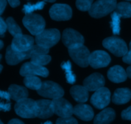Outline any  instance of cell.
Listing matches in <instances>:
<instances>
[{
	"label": "cell",
	"instance_id": "17",
	"mask_svg": "<svg viewBox=\"0 0 131 124\" xmlns=\"http://www.w3.org/2000/svg\"><path fill=\"white\" fill-rule=\"evenodd\" d=\"M74 114L84 121H90L94 117L93 109L88 104H79L74 108Z\"/></svg>",
	"mask_w": 131,
	"mask_h": 124
},
{
	"label": "cell",
	"instance_id": "1",
	"mask_svg": "<svg viewBox=\"0 0 131 124\" xmlns=\"http://www.w3.org/2000/svg\"><path fill=\"white\" fill-rule=\"evenodd\" d=\"M14 109L16 114L22 118H33L37 117V103L33 99L26 98L17 102Z\"/></svg>",
	"mask_w": 131,
	"mask_h": 124
},
{
	"label": "cell",
	"instance_id": "23",
	"mask_svg": "<svg viewBox=\"0 0 131 124\" xmlns=\"http://www.w3.org/2000/svg\"><path fill=\"white\" fill-rule=\"evenodd\" d=\"M72 97L78 103H85L88 99V90L84 86L74 85L70 90Z\"/></svg>",
	"mask_w": 131,
	"mask_h": 124
},
{
	"label": "cell",
	"instance_id": "48",
	"mask_svg": "<svg viewBox=\"0 0 131 124\" xmlns=\"http://www.w3.org/2000/svg\"><path fill=\"white\" fill-rule=\"evenodd\" d=\"M0 124H3V123L2 121H1V122H0Z\"/></svg>",
	"mask_w": 131,
	"mask_h": 124
},
{
	"label": "cell",
	"instance_id": "39",
	"mask_svg": "<svg viewBox=\"0 0 131 124\" xmlns=\"http://www.w3.org/2000/svg\"><path fill=\"white\" fill-rule=\"evenodd\" d=\"M1 98H3V99H5L6 100H7L8 101H10V94H9L8 92H4L1 90Z\"/></svg>",
	"mask_w": 131,
	"mask_h": 124
},
{
	"label": "cell",
	"instance_id": "47",
	"mask_svg": "<svg viewBox=\"0 0 131 124\" xmlns=\"http://www.w3.org/2000/svg\"><path fill=\"white\" fill-rule=\"evenodd\" d=\"M129 47H130V49H131V41H130V43H129Z\"/></svg>",
	"mask_w": 131,
	"mask_h": 124
},
{
	"label": "cell",
	"instance_id": "3",
	"mask_svg": "<svg viewBox=\"0 0 131 124\" xmlns=\"http://www.w3.org/2000/svg\"><path fill=\"white\" fill-rule=\"evenodd\" d=\"M60 33L58 29H47L35 37V42L38 45L49 49L60 41Z\"/></svg>",
	"mask_w": 131,
	"mask_h": 124
},
{
	"label": "cell",
	"instance_id": "25",
	"mask_svg": "<svg viewBox=\"0 0 131 124\" xmlns=\"http://www.w3.org/2000/svg\"><path fill=\"white\" fill-rule=\"evenodd\" d=\"M24 84L29 89L38 90L41 88L42 82L37 76H27L24 79Z\"/></svg>",
	"mask_w": 131,
	"mask_h": 124
},
{
	"label": "cell",
	"instance_id": "18",
	"mask_svg": "<svg viewBox=\"0 0 131 124\" xmlns=\"http://www.w3.org/2000/svg\"><path fill=\"white\" fill-rule=\"evenodd\" d=\"M107 77L114 83L124 82L127 78V72L122 66L116 65L113 66L107 71Z\"/></svg>",
	"mask_w": 131,
	"mask_h": 124
},
{
	"label": "cell",
	"instance_id": "34",
	"mask_svg": "<svg viewBox=\"0 0 131 124\" xmlns=\"http://www.w3.org/2000/svg\"><path fill=\"white\" fill-rule=\"evenodd\" d=\"M122 118L125 120H131V106L122 112Z\"/></svg>",
	"mask_w": 131,
	"mask_h": 124
},
{
	"label": "cell",
	"instance_id": "38",
	"mask_svg": "<svg viewBox=\"0 0 131 124\" xmlns=\"http://www.w3.org/2000/svg\"><path fill=\"white\" fill-rule=\"evenodd\" d=\"M8 2L9 5H10L12 8H15L20 5V1H17V0H14V1L9 0V1H8Z\"/></svg>",
	"mask_w": 131,
	"mask_h": 124
},
{
	"label": "cell",
	"instance_id": "22",
	"mask_svg": "<svg viewBox=\"0 0 131 124\" xmlns=\"http://www.w3.org/2000/svg\"><path fill=\"white\" fill-rule=\"evenodd\" d=\"M116 114L112 108H106L99 113L94 119V124H110L115 120Z\"/></svg>",
	"mask_w": 131,
	"mask_h": 124
},
{
	"label": "cell",
	"instance_id": "45",
	"mask_svg": "<svg viewBox=\"0 0 131 124\" xmlns=\"http://www.w3.org/2000/svg\"><path fill=\"white\" fill-rule=\"evenodd\" d=\"M0 67H1V69H0V72H1L3 70V66L2 65H0Z\"/></svg>",
	"mask_w": 131,
	"mask_h": 124
},
{
	"label": "cell",
	"instance_id": "35",
	"mask_svg": "<svg viewBox=\"0 0 131 124\" xmlns=\"http://www.w3.org/2000/svg\"><path fill=\"white\" fill-rule=\"evenodd\" d=\"M0 27H1V29H0V32H1V37L3 36L4 33L6 32V29H8L7 28V24L4 21L2 17L0 18Z\"/></svg>",
	"mask_w": 131,
	"mask_h": 124
},
{
	"label": "cell",
	"instance_id": "31",
	"mask_svg": "<svg viewBox=\"0 0 131 124\" xmlns=\"http://www.w3.org/2000/svg\"><path fill=\"white\" fill-rule=\"evenodd\" d=\"M45 5L44 1H40V2H38L37 3L32 5L31 3H28L24 6L23 8V12L25 13L26 14H29L31 13L35 10H42L43 8Z\"/></svg>",
	"mask_w": 131,
	"mask_h": 124
},
{
	"label": "cell",
	"instance_id": "7",
	"mask_svg": "<svg viewBox=\"0 0 131 124\" xmlns=\"http://www.w3.org/2000/svg\"><path fill=\"white\" fill-rule=\"evenodd\" d=\"M62 42L69 49L83 45L84 39L79 32L71 28H67L63 32Z\"/></svg>",
	"mask_w": 131,
	"mask_h": 124
},
{
	"label": "cell",
	"instance_id": "4",
	"mask_svg": "<svg viewBox=\"0 0 131 124\" xmlns=\"http://www.w3.org/2000/svg\"><path fill=\"white\" fill-rule=\"evenodd\" d=\"M102 45L104 48L116 57H124L128 52L126 43L118 37L112 36L106 38L102 42Z\"/></svg>",
	"mask_w": 131,
	"mask_h": 124
},
{
	"label": "cell",
	"instance_id": "42",
	"mask_svg": "<svg viewBox=\"0 0 131 124\" xmlns=\"http://www.w3.org/2000/svg\"><path fill=\"white\" fill-rule=\"evenodd\" d=\"M126 72H127V75L128 77L131 78V65L127 68Z\"/></svg>",
	"mask_w": 131,
	"mask_h": 124
},
{
	"label": "cell",
	"instance_id": "12",
	"mask_svg": "<svg viewBox=\"0 0 131 124\" xmlns=\"http://www.w3.org/2000/svg\"><path fill=\"white\" fill-rule=\"evenodd\" d=\"M52 101L54 113L60 118L70 117L74 114V108L66 99L61 98L53 99Z\"/></svg>",
	"mask_w": 131,
	"mask_h": 124
},
{
	"label": "cell",
	"instance_id": "15",
	"mask_svg": "<svg viewBox=\"0 0 131 124\" xmlns=\"http://www.w3.org/2000/svg\"><path fill=\"white\" fill-rule=\"evenodd\" d=\"M105 79L101 74L95 73L86 78L83 81V86L88 91H97L104 87Z\"/></svg>",
	"mask_w": 131,
	"mask_h": 124
},
{
	"label": "cell",
	"instance_id": "33",
	"mask_svg": "<svg viewBox=\"0 0 131 124\" xmlns=\"http://www.w3.org/2000/svg\"><path fill=\"white\" fill-rule=\"evenodd\" d=\"M56 124H78V122L75 118L70 117L58 118Z\"/></svg>",
	"mask_w": 131,
	"mask_h": 124
},
{
	"label": "cell",
	"instance_id": "26",
	"mask_svg": "<svg viewBox=\"0 0 131 124\" xmlns=\"http://www.w3.org/2000/svg\"><path fill=\"white\" fill-rule=\"evenodd\" d=\"M49 52V49L48 48H43L40 47L38 45H33L31 49L26 52V59L29 58H32L33 57L40 55H47Z\"/></svg>",
	"mask_w": 131,
	"mask_h": 124
},
{
	"label": "cell",
	"instance_id": "37",
	"mask_svg": "<svg viewBox=\"0 0 131 124\" xmlns=\"http://www.w3.org/2000/svg\"><path fill=\"white\" fill-rule=\"evenodd\" d=\"M11 108V104L8 103V104H3L1 103V110L3 112H8Z\"/></svg>",
	"mask_w": 131,
	"mask_h": 124
},
{
	"label": "cell",
	"instance_id": "41",
	"mask_svg": "<svg viewBox=\"0 0 131 124\" xmlns=\"http://www.w3.org/2000/svg\"><path fill=\"white\" fill-rule=\"evenodd\" d=\"M8 124H24L22 121H20L19 119H12L8 122Z\"/></svg>",
	"mask_w": 131,
	"mask_h": 124
},
{
	"label": "cell",
	"instance_id": "16",
	"mask_svg": "<svg viewBox=\"0 0 131 124\" xmlns=\"http://www.w3.org/2000/svg\"><path fill=\"white\" fill-rule=\"evenodd\" d=\"M37 106V117L46 119L52 117L54 113L52 101L40 99L36 101Z\"/></svg>",
	"mask_w": 131,
	"mask_h": 124
},
{
	"label": "cell",
	"instance_id": "36",
	"mask_svg": "<svg viewBox=\"0 0 131 124\" xmlns=\"http://www.w3.org/2000/svg\"><path fill=\"white\" fill-rule=\"evenodd\" d=\"M122 60L125 63L129 64L131 65V49H130V50L128 51V52L126 53L125 56L123 57Z\"/></svg>",
	"mask_w": 131,
	"mask_h": 124
},
{
	"label": "cell",
	"instance_id": "27",
	"mask_svg": "<svg viewBox=\"0 0 131 124\" xmlns=\"http://www.w3.org/2000/svg\"><path fill=\"white\" fill-rule=\"evenodd\" d=\"M6 23L7 24V28L9 33L14 37L17 36L18 35L22 34V31L20 27L18 25L16 22L14 20L12 17L7 18L6 20Z\"/></svg>",
	"mask_w": 131,
	"mask_h": 124
},
{
	"label": "cell",
	"instance_id": "32",
	"mask_svg": "<svg viewBox=\"0 0 131 124\" xmlns=\"http://www.w3.org/2000/svg\"><path fill=\"white\" fill-rule=\"evenodd\" d=\"M76 6L78 10L81 11H88L90 10L92 5H93V1H89V0H86V1H77L75 2Z\"/></svg>",
	"mask_w": 131,
	"mask_h": 124
},
{
	"label": "cell",
	"instance_id": "10",
	"mask_svg": "<svg viewBox=\"0 0 131 124\" xmlns=\"http://www.w3.org/2000/svg\"><path fill=\"white\" fill-rule=\"evenodd\" d=\"M111 92L107 88L102 87L97 90L91 98V103L96 108L102 109L106 108L110 103Z\"/></svg>",
	"mask_w": 131,
	"mask_h": 124
},
{
	"label": "cell",
	"instance_id": "5",
	"mask_svg": "<svg viewBox=\"0 0 131 124\" xmlns=\"http://www.w3.org/2000/svg\"><path fill=\"white\" fill-rule=\"evenodd\" d=\"M116 5V1H97L92 5L89 14L93 18H101L115 10Z\"/></svg>",
	"mask_w": 131,
	"mask_h": 124
},
{
	"label": "cell",
	"instance_id": "20",
	"mask_svg": "<svg viewBox=\"0 0 131 124\" xmlns=\"http://www.w3.org/2000/svg\"><path fill=\"white\" fill-rule=\"evenodd\" d=\"M131 99V90L128 88L117 89L112 98L113 103L116 104H124Z\"/></svg>",
	"mask_w": 131,
	"mask_h": 124
},
{
	"label": "cell",
	"instance_id": "2",
	"mask_svg": "<svg viewBox=\"0 0 131 124\" xmlns=\"http://www.w3.org/2000/svg\"><path fill=\"white\" fill-rule=\"evenodd\" d=\"M23 23L29 33L36 36L45 30L46 22L38 14H26L23 18Z\"/></svg>",
	"mask_w": 131,
	"mask_h": 124
},
{
	"label": "cell",
	"instance_id": "19",
	"mask_svg": "<svg viewBox=\"0 0 131 124\" xmlns=\"http://www.w3.org/2000/svg\"><path fill=\"white\" fill-rule=\"evenodd\" d=\"M24 59H26L25 52H19L14 50L11 45L7 47L6 51V61L8 64L12 66L16 65Z\"/></svg>",
	"mask_w": 131,
	"mask_h": 124
},
{
	"label": "cell",
	"instance_id": "30",
	"mask_svg": "<svg viewBox=\"0 0 131 124\" xmlns=\"http://www.w3.org/2000/svg\"><path fill=\"white\" fill-rule=\"evenodd\" d=\"M120 17L116 13V12H113L111 14V25L112 28L113 33L114 34H119L120 31Z\"/></svg>",
	"mask_w": 131,
	"mask_h": 124
},
{
	"label": "cell",
	"instance_id": "40",
	"mask_svg": "<svg viewBox=\"0 0 131 124\" xmlns=\"http://www.w3.org/2000/svg\"><path fill=\"white\" fill-rule=\"evenodd\" d=\"M6 1H2L1 0V1H0V5H1V8H0V13H1V14L3 13V11L5 10V7H6Z\"/></svg>",
	"mask_w": 131,
	"mask_h": 124
},
{
	"label": "cell",
	"instance_id": "9",
	"mask_svg": "<svg viewBox=\"0 0 131 124\" xmlns=\"http://www.w3.org/2000/svg\"><path fill=\"white\" fill-rule=\"evenodd\" d=\"M49 15L52 19L57 21L68 20L72 16V10L66 4H54L49 10Z\"/></svg>",
	"mask_w": 131,
	"mask_h": 124
},
{
	"label": "cell",
	"instance_id": "46",
	"mask_svg": "<svg viewBox=\"0 0 131 124\" xmlns=\"http://www.w3.org/2000/svg\"><path fill=\"white\" fill-rule=\"evenodd\" d=\"M46 2H49V3H54V1H46Z\"/></svg>",
	"mask_w": 131,
	"mask_h": 124
},
{
	"label": "cell",
	"instance_id": "28",
	"mask_svg": "<svg viewBox=\"0 0 131 124\" xmlns=\"http://www.w3.org/2000/svg\"><path fill=\"white\" fill-rule=\"evenodd\" d=\"M62 69L65 71L67 81L69 84H74L75 82V76L72 71V64L70 61L64 62L61 65Z\"/></svg>",
	"mask_w": 131,
	"mask_h": 124
},
{
	"label": "cell",
	"instance_id": "29",
	"mask_svg": "<svg viewBox=\"0 0 131 124\" xmlns=\"http://www.w3.org/2000/svg\"><path fill=\"white\" fill-rule=\"evenodd\" d=\"M51 61V56L48 55H40L31 58V62L40 66H43L47 64Z\"/></svg>",
	"mask_w": 131,
	"mask_h": 124
},
{
	"label": "cell",
	"instance_id": "6",
	"mask_svg": "<svg viewBox=\"0 0 131 124\" xmlns=\"http://www.w3.org/2000/svg\"><path fill=\"white\" fill-rule=\"evenodd\" d=\"M37 93L44 98L56 99L61 98L64 95V90L60 85L52 81H45L42 82V87Z\"/></svg>",
	"mask_w": 131,
	"mask_h": 124
},
{
	"label": "cell",
	"instance_id": "14",
	"mask_svg": "<svg viewBox=\"0 0 131 124\" xmlns=\"http://www.w3.org/2000/svg\"><path fill=\"white\" fill-rule=\"evenodd\" d=\"M111 62L110 55L103 50H95L90 54L89 64L95 69L101 68L108 66Z\"/></svg>",
	"mask_w": 131,
	"mask_h": 124
},
{
	"label": "cell",
	"instance_id": "11",
	"mask_svg": "<svg viewBox=\"0 0 131 124\" xmlns=\"http://www.w3.org/2000/svg\"><path fill=\"white\" fill-rule=\"evenodd\" d=\"M19 73L21 76L24 77L36 76V75L47 77L49 75V71L46 67L35 64L31 62L24 63L20 67Z\"/></svg>",
	"mask_w": 131,
	"mask_h": 124
},
{
	"label": "cell",
	"instance_id": "13",
	"mask_svg": "<svg viewBox=\"0 0 131 124\" xmlns=\"http://www.w3.org/2000/svg\"><path fill=\"white\" fill-rule=\"evenodd\" d=\"M34 39L33 37L24 34H20L14 37L12 42L11 47L14 50L19 52H26L34 45Z\"/></svg>",
	"mask_w": 131,
	"mask_h": 124
},
{
	"label": "cell",
	"instance_id": "8",
	"mask_svg": "<svg viewBox=\"0 0 131 124\" xmlns=\"http://www.w3.org/2000/svg\"><path fill=\"white\" fill-rule=\"evenodd\" d=\"M69 53L73 61L80 67H86L90 65L91 53L88 48L84 45L69 49Z\"/></svg>",
	"mask_w": 131,
	"mask_h": 124
},
{
	"label": "cell",
	"instance_id": "24",
	"mask_svg": "<svg viewBox=\"0 0 131 124\" xmlns=\"http://www.w3.org/2000/svg\"><path fill=\"white\" fill-rule=\"evenodd\" d=\"M115 12L123 18L131 17V4L128 2H120L117 4Z\"/></svg>",
	"mask_w": 131,
	"mask_h": 124
},
{
	"label": "cell",
	"instance_id": "43",
	"mask_svg": "<svg viewBox=\"0 0 131 124\" xmlns=\"http://www.w3.org/2000/svg\"><path fill=\"white\" fill-rule=\"evenodd\" d=\"M0 43H1V47H0V48H1V49H2L3 47V42L2 40L0 41Z\"/></svg>",
	"mask_w": 131,
	"mask_h": 124
},
{
	"label": "cell",
	"instance_id": "44",
	"mask_svg": "<svg viewBox=\"0 0 131 124\" xmlns=\"http://www.w3.org/2000/svg\"><path fill=\"white\" fill-rule=\"evenodd\" d=\"M43 124H52V122H50V121H47V122H45V123H43Z\"/></svg>",
	"mask_w": 131,
	"mask_h": 124
},
{
	"label": "cell",
	"instance_id": "21",
	"mask_svg": "<svg viewBox=\"0 0 131 124\" xmlns=\"http://www.w3.org/2000/svg\"><path fill=\"white\" fill-rule=\"evenodd\" d=\"M8 92L10 94V98L16 102L26 99L28 96V92L24 87L13 84L8 88Z\"/></svg>",
	"mask_w": 131,
	"mask_h": 124
}]
</instances>
